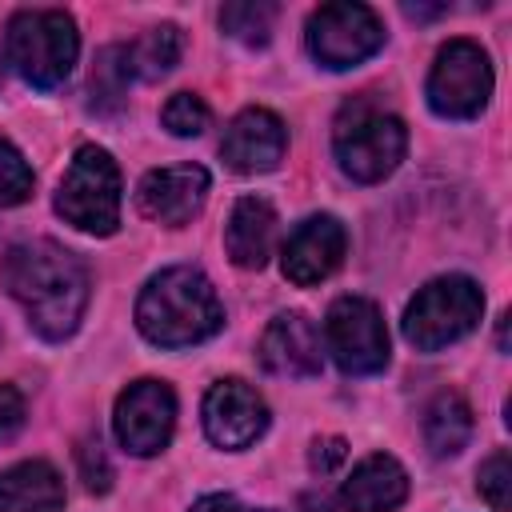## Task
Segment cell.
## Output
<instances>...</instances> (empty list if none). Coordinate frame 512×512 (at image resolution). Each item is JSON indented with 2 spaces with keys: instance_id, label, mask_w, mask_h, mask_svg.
<instances>
[{
  "instance_id": "obj_13",
  "label": "cell",
  "mask_w": 512,
  "mask_h": 512,
  "mask_svg": "<svg viewBox=\"0 0 512 512\" xmlns=\"http://www.w3.org/2000/svg\"><path fill=\"white\" fill-rule=\"evenodd\" d=\"M344 248H348V232L336 216L328 212H316L308 220H300L292 228V236L284 240V252H280V272L300 284V288H312L320 280H328L340 260H344Z\"/></svg>"
},
{
  "instance_id": "obj_7",
  "label": "cell",
  "mask_w": 512,
  "mask_h": 512,
  "mask_svg": "<svg viewBox=\"0 0 512 512\" xmlns=\"http://www.w3.org/2000/svg\"><path fill=\"white\" fill-rule=\"evenodd\" d=\"M304 40H308V52L316 64L344 72V68H356L384 48V20L368 4L332 0L308 16Z\"/></svg>"
},
{
  "instance_id": "obj_25",
  "label": "cell",
  "mask_w": 512,
  "mask_h": 512,
  "mask_svg": "<svg viewBox=\"0 0 512 512\" xmlns=\"http://www.w3.org/2000/svg\"><path fill=\"white\" fill-rule=\"evenodd\" d=\"M476 488H480V496H484L496 512H508V504H512V460H508V448H496V452L480 464Z\"/></svg>"
},
{
  "instance_id": "obj_19",
  "label": "cell",
  "mask_w": 512,
  "mask_h": 512,
  "mask_svg": "<svg viewBox=\"0 0 512 512\" xmlns=\"http://www.w3.org/2000/svg\"><path fill=\"white\" fill-rule=\"evenodd\" d=\"M472 436V408L460 392H440L424 412V444L432 456H456Z\"/></svg>"
},
{
  "instance_id": "obj_20",
  "label": "cell",
  "mask_w": 512,
  "mask_h": 512,
  "mask_svg": "<svg viewBox=\"0 0 512 512\" xmlns=\"http://www.w3.org/2000/svg\"><path fill=\"white\" fill-rule=\"evenodd\" d=\"M180 28L176 24H160V28H148L140 40L124 44L128 52V68H132V80H160L176 68L180 60Z\"/></svg>"
},
{
  "instance_id": "obj_29",
  "label": "cell",
  "mask_w": 512,
  "mask_h": 512,
  "mask_svg": "<svg viewBox=\"0 0 512 512\" xmlns=\"http://www.w3.org/2000/svg\"><path fill=\"white\" fill-rule=\"evenodd\" d=\"M188 512H264V508H252V504H244V500L232 496V492H208V496H200Z\"/></svg>"
},
{
  "instance_id": "obj_15",
  "label": "cell",
  "mask_w": 512,
  "mask_h": 512,
  "mask_svg": "<svg viewBox=\"0 0 512 512\" xmlns=\"http://www.w3.org/2000/svg\"><path fill=\"white\" fill-rule=\"evenodd\" d=\"M260 364L272 376L288 380H308L320 372L324 352H320V332L304 312H280L268 320L260 336Z\"/></svg>"
},
{
  "instance_id": "obj_9",
  "label": "cell",
  "mask_w": 512,
  "mask_h": 512,
  "mask_svg": "<svg viewBox=\"0 0 512 512\" xmlns=\"http://www.w3.org/2000/svg\"><path fill=\"white\" fill-rule=\"evenodd\" d=\"M324 352L348 376H372L388 364V328L368 296H340L324 312Z\"/></svg>"
},
{
  "instance_id": "obj_4",
  "label": "cell",
  "mask_w": 512,
  "mask_h": 512,
  "mask_svg": "<svg viewBox=\"0 0 512 512\" xmlns=\"http://www.w3.org/2000/svg\"><path fill=\"white\" fill-rule=\"evenodd\" d=\"M404 148H408L404 120L368 100L344 104L332 124V152L344 176H352L356 184H380L384 176H392L396 164L404 160Z\"/></svg>"
},
{
  "instance_id": "obj_17",
  "label": "cell",
  "mask_w": 512,
  "mask_h": 512,
  "mask_svg": "<svg viewBox=\"0 0 512 512\" xmlns=\"http://www.w3.org/2000/svg\"><path fill=\"white\" fill-rule=\"evenodd\" d=\"M276 208L264 196H240L224 224V248L236 268H264L276 248Z\"/></svg>"
},
{
  "instance_id": "obj_6",
  "label": "cell",
  "mask_w": 512,
  "mask_h": 512,
  "mask_svg": "<svg viewBox=\"0 0 512 512\" xmlns=\"http://www.w3.org/2000/svg\"><path fill=\"white\" fill-rule=\"evenodd\" d=\"M120 192L116 160L100 144H80L56 188V212L88 236H112L120 228Z\"/></svg>"
},
{
  "instance_id": "obj_27",
  "label": "cell",
  "mask_w": 512,
  "mask_h": 512,
  "mask_svg": "<svg viewBox=\"0 0 512 512\" xmlns=\"http://www.w3.org/2000/svg\"><path fill=\"white\" fill-rule=\"evenodd\" d=\"M24 424V396L12 384H0V440H8Z\"/></svg>"
},
{
  "instance_id": "obj_5",
  "label": "cell",
  "mask_w": 512,
  "mask_h": 512,
  "mask_svg": "<svg viewBox=\"0 0 512 512\" xmlns=\"http://www.w3.org/2000/svg\"><path fill=\"white\" fill-rule=\"evenodd\" d=\"M484 316V292L472 276L448 272L416 288L404 308V340L420 352H440L464 340Z\"/></svg>"
},
{
  "instance_id": "obj_22",
  "label": "cell",
  "mask_w": 512,
  "mask_h": 512,
  "mask_svg": "<svg viewBox=\"0 0 512 512\" xmlns=\"http://www.w3.org/2000/svg\"><path fill=\"white\" fill-rule=\"evenodd\" d=\"M128 84H132V68H128V52H124V44H108V48H100L96 68H92V104H96V108H112V104H120V96H124Z\"/></svg>"
},
{
  "instance_id": "obj_1",
  "label": "cell",
  "mask_w": 512,
  "mask_h": 512,
  "mask_svg": "<svg viewBox=\"0 0 512 512\" xmlns=\"http://www.w3.org/2000/svg\"><path fill=\"white\" fill-rule=\"evenodd\" d=\"M0 284L24 308L28 324L44 340H68L88 308V268L56 240L12 244L0 264Z\"/></svg>"
},
{
  "instance_id": "obj_28",
  "label": "cell",
  "mask_w": 512,
  "mask_h": 512,
  "mask_svg": "<svg viewBox=\"0 0 512 512\" xmlns=\"http://www.w3.org/2000/svg\"><path fill=\"white\" fill-rule=\"evenodd\" d=\"M344 456H348V444H344L340 436H328V440H316V444H312V468H316L320 476H328Z\"/></svg>"
},
{
  "instance_id": "obj_26",
  "label": "cell",
  "mask_w": 512,
  "mask_h": 512,
  "mask_svg": "<svg viewBox=\"0 0 512 512\" xmlns=\"http://www.w3.org/2000/svg\"><path fill=\"white\" fill-rule=\"evenodd\" d=\"M76 464H80V476H84L88 492H108L112 488V468H108V456H104L100 440H84L76 448Z\"/></svg>"
},
{
  "instance_id": "obj_23",
  "label": "cell",
  "mask_w": 512,
  "mask_h": 512,
  "mask_svg": "<svg viewBox=\"0 0 512 512\" xmlns=\"http://www.w3.org/2000/svg\"><path fill=\"white\" fill-rule=\"evenodd\" d=\"M32 196V168L16 144L0 140V208H16Z\"/></svg>"
},
{
  "instance_id": "obj_12",
  "label": "cell",
  "mask_w": 512,
  "mask_h": 512,
  "mask_svg": "<svg viewBox=\"0 0 512 512\" xmlns=\"http://www.w3.org/2000/svg\"><path fill=\"white\" fill-rule=\"evenodd\" d=\"M208 168L200 164H168V168H152L144 172V180L136 184V208L164 224V228H184L192 224V216L204 208L208 200Z\"/></svg>"
},
{
  "instance_id": "obj_21",
  "label": "cell",
  "mask_w": 512,
  "mask_h": 512,
  "mask_svg": "<svg viewBox=\"0 0 512 512\" xmlns=\"http://www.w3.org/2000/svg\"><path fill=\"white\" fill-rule=\"evenodd\" d=\"M272 24H276V4L268 0H236L220 8V28L248 48H264L272 36Z\"/></svg>"
},
{
  "instance_id": "obj_30",
  "label": "cell",
  "mask_w": 512,
  "mask_h": 512,
  "mask_svg": "<svg viewBox=\"0 0 512 512\" xmlns=\"http://www.w3.org/2000/svg\"><path fill=\"white\" fill-rule=\"evenodd\" d=\"M496 344L500 348H508V312L500 316V324H496Z\"/></svg>"
},
{
  "instance_id": "obj_11",
  "label": "cell",
  "mask_w": 512,
  "mask_h": 512,
  "mask_svg": "<svg viewBox=\"0 0 512 512\" xmlns=\"http://www.w3.org/2000/svg\"><path fill=\"white\" fill-rule=\"evenodd\" d=\"M204 432L216 448H228V452H240V448H252L264 432H268V404L264 396L228 376V380H216L208 392H204Z\"/></svg>"
},
{
  "instance_id": "obj_14",
  "label": "cell",
  "mask_w": 512,
  "mask_h": 512,
  "mask_svg": "<svg viewBox=\"0 0 512 512\" xmlns=\"http://www.w3.org/2000/svg\"><path fill=\"white\" fill-rule=\"evenodd\" d=\"M284 148H288V128L268 108H244V112H236L232 124L224 128V140H220L224 164L232 172H240V176L272 172L284 160Z\"/></svg>"
},
{
  "instance_id": "obj_2",
  "label": "cell",
  "mask_w": 512,
  "mask_h": 512,
  "mask_svg": "<svg viewBox=\"0 0 512 512\" xmlns=\"http://www.w3.org/2000/svg\"><path fill=\"white\" fill-rule=\"evenodd\" d=\"M136 328L156 348H192L224 328V308L200 268L176 264L148 276V284L140 288Z\"/></svg>"
},
{
  "instance_id": "obj_10",
  "label": "cell",
  "mask_w": 512,
  "mask_h": 512,
  "mask_svg": "<svg viewBox=\"0 0 512 512\" xmlns=\"http://www.w3.org/2000/svg\"><path fill=\"white\" fill-rule=\"evenodd\" d=\"M112 428L124 452L132 456H156L168 448L176 428V392L164 380H132L112 408Z\"/></svg>"
},
{
  "instance_id": "obj_16",
  "label": "cell",
  "mask_w": 512,
  "mask_h": 512,
  "mask_svg": "<svg viewBox=\"0 0 512 512\" xmlns=\"http://www.w3.org/2000/svg\"><path fill=\"white\" fill-rule=\"evenodd\" d=\"M404 500H408V472L388 452L364 456L340 484V504L348 512H396Z\"/></svg>"
},
{
  "instance_id": "obj_24",
  "label": "cell",
  "mask_w": 512,
  "mask_h": 512,
  "mask_svg": "<svg viewBox=\"0 0 512 512\" xmlns=\"http://www.w3.org/2000/svg\"><path fill=\"white\" fill-rule=\"evenodd\" d=\"M160 124L172 136H200L208 128V104L196 92H176L168 96V104L160 108Z\"/></svg>"
},
{
  "instance_id": "obj_8",
  "label": "cell",
  "mask_w": 512,
  "mask_h": 512,
  "mask_svg": "<svg viewBox=\"0 0 512 512\" xmlns=\"http://www.w3.org/2000/svg\"><path fill=\"white\" fill-rule=\"evenodd\" d=\"M492 60L476 40H448L428 72V104L444 120H472L488 108Z\"/></svg>"
},
{
  "instance_id": "obj_3",
  "label": "cell",
  "mask_w": 512,
  "mask_h": 512,
  "mask_svg": "<svg viewBox=\"0 0 512 512\" xmlns=\"http://www.w3.org/2000/svg\"><path fill=\"white\" fill-rule=\"evenodd\" d=\"M76 56L80 32L64 8H20L4 24V60L32 88H60Z\"/></svg>"
},
{
  "instance_id": "obj_18",
  "label": "cell",
  "mask_w": 512,
  "mask_h": 512,
  "mask_svg": "<svg viewBox=\"0 0 512 512\" xmlns=\"http://www.w3.org/2000/svg\"><path fill=\"white\" fill-rule=\"evenodd\" d=\"M0 512H64V480L48 460H20L0 472Z\"/></svg>"
}]
</instances>
